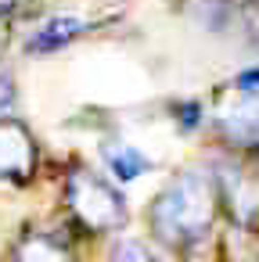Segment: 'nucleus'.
I'll return each mask as SVG.
<instances>
[{
  "label": "nucleus",
  "mask_w": 259,
  "mask_h": 262,
  "mask_svg": "<svg viewBox=\"0 0 259 262\" xmlns=\"http://www.w3.org/2000/svg\"><path fill=\"white\" fill-rule=\"evenodd\" d=\"M220 215H223L220 176L209 169H184L155 194L148 208V226L162 244L191 251L194 244L216 233Z\"/></svg>",
  "instance_id": "obj_1"
},
{
  "label": "nucleus",
  "mask_w": 259,
  "mask_h": 262,
  "mask_svg": "<svg viewBox=\"0 0 259 262\" xmlns=\"http://www.w3.org/2000/svg\"><path fill=\"white\" fill-rule=\"evenodd\" d=\"M62 205L69 212V223L76 230H83L87 237L115 233L130 219V208H126V198L119 194V187L87 165H76L65 176Z\"/></svg>",
  "instance_id": "obj_2"
},
{
  "label": "nucleus",
  "mask_w": 259,
  "mask_h": 262,
  "mask_svg": "<svg viewBox=\"0 0 259 262\" xmlns=\"http://www.w3.org/2000/svg\"><path fill=\"white\" fill-rule=\"evenodd\" d=\"M40 169V144L33 129L11 112L0 115V183H33Z\"/></svg>",
  "instance_id": "obj_3"
},
{
  "label": "nucleus",
  "mask_w": 259,
  "mask_h": 262,
  "mask_svg": "<svg viewBox=\"0 0 259 262\" xmlns=\"http://www.w3.org/2000/svg\"><path fill=\"white\" fill-rule=\"evenodd\" d=\"M220 133L237 147H259V90L230 86V97L216 115Z\"/></svg>",
  "instance_id": "obj_4"
},
{
  "label": "nucleus",
  "mask_w": 259,
  "mask_h": 262,
  "mask_svg": "<svg viewBox=\"0 0 259 262\" xmlns=\"http://www.w3.org/2000/svg\"><path fill=\"white\" fill-rule=\"evenodd\" d=\"M83 33H90V22L83 15H72V11H54L47 15L29 36H26V51L29 54H54L69 43H76Z\"/></svg>",
  "instance_id": "obj_5"
},
{
  "label": "nucleus",
  "mask_w": 259,
  "mask_h": 262,
  "mask_svg": "<svg viewBox=\"0 0 259 262\" xmlns=\"http://www.w3.org/2000/svg\"><path fill=\"white\" fill-rule=\"evenodd\" d=\"M180 11L209 29V33H223L230 29V22H237V0H180Z\"/></svg>",
  "instance_id": "obj_6"
},
{
  "label": "nucleus",
  "mask_w": 259,
  "mask_h": 262,
  "mask_svg": "<svg viewBox=\"0 0 259 262\" xmlns=\"http://www.w3.org/2000/svg\"><path fill=\"white\" fill-rule=\"evenodd\" d=\"M105 165H108V172H112L119 183L141 180V176L151 169V162H148L137 147H130V144H108V147H105Z\"/></svg>",
  "instance_id": "obj_7"
},
{
  "label": "nucleus",
  "mask_w": 259,
  "mask_h": 262,
  "mask_svg": "<svg viewBox=\"0 0 259 262\" xmlns=\"http://www.w3.org/2000/svg\"><path fill=\"white\" fill-rule=\"evenodd\" d=\"M18 258H69L72 248L58 241V233H26L22 244H15Z\"/></svg>",
  "instance_id": "obj_8"
},
{
  "label": "nucleus",
  "mask_w": 259,
  "mask_h": 262,
  "mask_svg": "<svg viewBox=\"0 0 259 262\" xmlns=\"http://www.w3.org/2000/svg\"><path fill=\"white\" fill-rule=\"evenodd\" d=\"M237 22H241L245 40L259 51V0H245V4H237Z\"/></svg>",
  "instance_id": "obj_9"
},
{
  "label": "nucleus",
  "mask_w": 259,
  "mask_h": 262,
  "mask_svg": "<svg viewBox=\"0 0 259 262\" xmlns=\"http://www.w3.org/2000/svg\"><path fill=\"white\" fill-rule=\"evenodd\" d=\"M112 255H115V258H155V251H151V248H144L141 241H123Z\"/></svg>",
  "instance_id": "obj_10"
},
{
  "label": "nucleus",
  "mask_w": 259,
  "mask_h": 262,
  "mask_svg": "<svg viewBox=\"0 0 259 262\" xmlns=\"http://www.w3.org/2000/svg\"><path fill=\"white\" fill-rule=\"evenodd\" d=\"M234 86H245V90H259V69H252V72H241V76L234 79Z\"/></svg>",
  "instance_id": "obj_11"
}]
</instances>
